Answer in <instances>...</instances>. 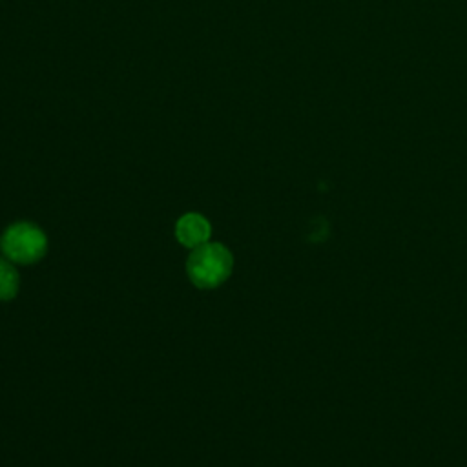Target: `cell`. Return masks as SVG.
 <instances>
[{
    "instance_id": "obj_1",
    "label": "cell",
    "mask_w": 467,
    "mask_h": 467,
    "mask_svg": "<svg viewBox=\"0 0 467 467\" xmlns=\"http://www.w3.org/2000/svg\"><path fill=\"white\" fill-rule=\"evenodd\" d=\"M232 266L234 257L224 244L204 243L188 255L186 274L197 288H215L230 277Z\"/></svg>"
},
{
    "instance_id": "obj_2",
    "label": "cell",
    "mask_w": 467,
    "mask_h": 467,
    "mask_svg": "<svg viewBox=\"0 0 467 467\" xmlns=\"http://www.w3.org/2000/svg\"><path fill=\"white\" fill-rule=\"evenodd\" d=\"M4 255L20 265H33L40 261L47 252L46 234L33 223L20 221L7 226L0 237Z\"/></svg>"
},
{
    "instance_id": "obj_3",
    "label": "cell",
    "mask_w": 467,
    "mask_h": 467,
    "mask_svg": "<svg viewBox=\"0 0 467 467\" xmlns=\"http://www.w3.org/2000/svg\"><path fill=\"white\" fill-rule=\"evenodd\" d=\"M175 235L181 244H184L188 248H197V246L208 243V239L212 235V226L202 215L190 212V213H184L182 217H179V221L175 224Z\"/></svg>"
},
{
    "instance_id": "obj_4",
    "label": "cell",
    "mask_w": 467,
    "mask_h": 467,
    "mask_svg": "<svg viewBox=\"0 0 467 467\" xmlns=\"http://www.w3.org/2000/svg\"><path fill=\"white\" fill-rule=\"evenodd\" d=\"M20 275L16 268L0 257V301H11L18 294Z\"/></svg>"
}]
</instances>
